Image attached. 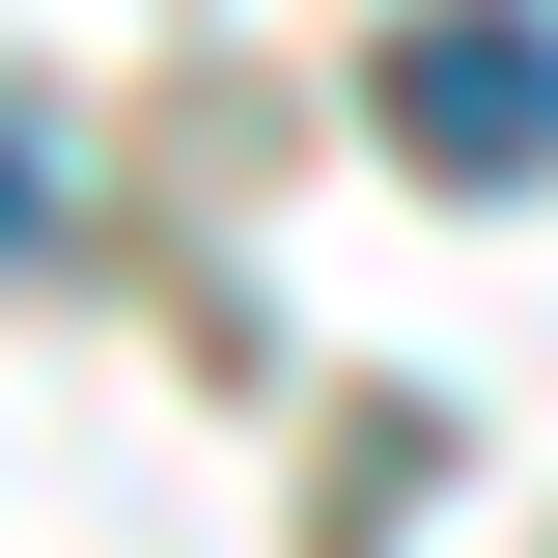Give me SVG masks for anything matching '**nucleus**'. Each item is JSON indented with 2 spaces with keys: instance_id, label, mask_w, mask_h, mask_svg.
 I'll return each instance as SVG.
<instances>
[{
  "instance_id": "obj_1",
  "label": "nucleus",
  "mask_w": 558,
  "mask_h": 558,
  "mask_svg": "<svg viewBox=\"0 0 558 558\" xmlns=\"http://www.w3.org/2000/svg\"><path fill=\"white\" fill-rule=\"evenodd\" d=\"M391 140L475 168V196H531L558 168V0H418L391 28Z\"/></svg>"
},
{
  "instance_id": "obj_2",
  "label": "nucleus",
  "mask_w": 558,
  "mask_h": 558,
  "mask_svg": "<svg viewBox=\"0 0 558 558\" xmlns=\"http://www.w3.org/2000/svg\"><path fill=\"white\" fill-rule=\"evenodd\" d=\"M57 223H84V168H57L28 112H0V252H57Z\"/></svg>"
}]
</instances>
